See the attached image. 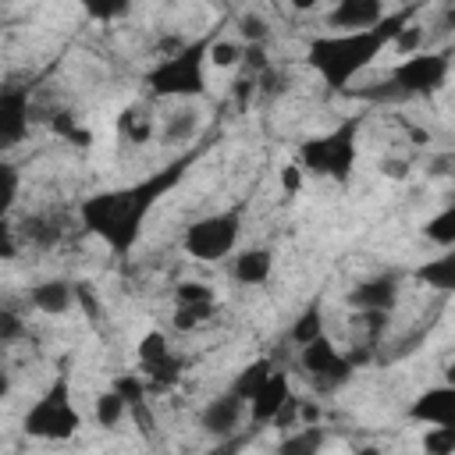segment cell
I'll return each mask as SVG.
<instances>
[{
  "mask_svg": "<svg viewBox=\"0 0 455 455\" xmlns=\"http://www.w3.org/2000/svg\"><path fill=\"white\" fill-rule=\"evenodd\" d=\"M409 419L412 423H423V427H444V423H455V384L444 380L437 387H427L419 391L412 402H409Z\"/></svg>",
  "mask_w": 455,
  "mask_h": 455,
  "instance_id": "obj_10",
  "label": "cell"
},
{
  "mask_svg": "<svg viewBox=\"0 0 455 455\" xmlns=\"http://www.w3.org/2000/svg\"><path fill=\"white\" fill-rule=\"evenodd\" d=\"M114 391L135 409V405H142V395H146V387H142V377H132V373H121L117 380H114Z\"/></svg>",
  "mask_w": 455,
  "mask_h": 455,
  "instance_id": "obj_29",
  "label": "cell"
},
{
  "mask_svg": "<svg viewBox=\"0 0 455 455\" xmlns=\"http://www.w3.org/2000/svg\"><path fill=\"white\" fill-rule=\"evenodd\" d=\"M192 164V156H181L153 174H146L135 185L124 188H110V192H96L82 203V224L114 252H132L139 242V231L146 224V217L153 213V206L185 178V167Z\"/></svg>",
  "mask_w": 455,
  "mask_h": 455,
  "instance_id": "obj_1",
  "label": "cell"
},
{
  "mask_svg": "<svg viewBox=\"0 0 455 455\" xmlns=\"http://www.w3.org/2000/svg\"><path fill=\"white\" fill-rule=\"evenodd\" d=\"M245 416H249V402H242L235 391H224V395H217V398H210L203 405L199 427L213 441H231L238 434V427H242Z\"/></svg>",
  "mask_w": 455,
  "mask_h": 455,
  "instance_id": "obj_9",
  "label": "cell"
},
{
  "mask_svg": "<svg viewBox=\"0 0 455 455\" xmlns=\"http://www.w3.org/2000/svg\"><path fill=\"white\" fill-rule=\"evenodd\" d=\"M0 178H4V210H11L18 203V171L11 164L0 167Z\"/></svg>",
  "mask_w": 455,
  "mask_h": 455,
  "instance_id": "obj_32",
  "label": "cell"
},
{
  "mask_svg": "<svg viewBox=\"0 0 455 455\" xmlns=\"http://www.w3.org/2000/svg\"><path fill=\"white\" fill-rule=\"evenodd\" d=\"M242 235V210H220L210 217H199L185 228L181 235V249L196 259V263H220L224 256L235 252Z\"/></svg>",
  "mask_w": 455,
  "mask_h": 455,
  "instance_id": "obj_7",
  "label": "cell"
},
{
  "mask_svg": "<svg viewBox=\"0 0 455 455\" xmlns=\"http://www.w3.org/2000/svg\"><path fill=\"white\" fill-rule=\"evenodd\" d=\"M206 64H210V39L185 43L178 53L160 57L146 71V85L160 100H192L206 89Z\"/></svg>",
  "mask_w": 455,
  "mask_h": 455,
  "instance_id": "obj_3",
  "label": "cell"
},
{
  "mask_svg": "<svg viewBox=\"0 0 455 455\" xmlns=\"http://www.w3.org/2000/svg\"><path fill=\"white\" fill-rule=\"evenodd\" d=\"M405 25H409V11H398V14H387L377 28H366V32H323L309 43L306 60L327 89L341 92L398 39V32Z\"/></svg>",
  "mask_w": 455,
  "mask_h": 455,
  "instance_id": "obj_2",
  "label": "cell"
},
{
  "mask_svg": "<svg viewBox=\"0 0 455 455\" xmlns=\"http://www.w3.org/2000/svg\"><path fill=\"white\" fill-rule=\"evenodd\" d=\"M398 299V274H377V277H366L359 281L352 291H348V302L359 309V313H387Z\"/></svg>",
  "mask_w": 455,
  "mask_h": 455,
  "instance_id": "obj_14",
  "label": "cell"
},
{
  "mask_svg": "<svg viewBox=\"0 0 455 455\" xmlns=\"http://www.w3.org/2000/svg\"><path fill=\"white\" fill-rule=\"evenodd\" d=\"M380 171H384L387 178H405V174H409V164H405V160H380Z\"/></svg>",
  "mask_w": 455,
  "mask_h": 455,
  "instance_id": "obj_35",
  "label": "cell"
},
{
  "mask_svg": "<svg viewBox=\"0 0 455 455\" xmlns=\"http://www.w3.org/2000/svg\"><path fill=\"white\" fill-rule=\"evenodd\" d=\"M75 284L71 281H64V277H46V281H36L32 288H28V302L39 309V313H46V316H60V313H68L71 306H75Z\"/></svg>",
  "mask_w": 455,
  "mask_h": 455,
  "instance_id": "obj_16",
  "label": "cell"
},
{
  "mask_svg": "<svg viewBox=\"0 0 455 455\" xmlns=\"http://www.w3.org/2000/svg\"><path fill=\"white\" fill-rule=\"evenodd\" d=\"M323 441H327L323 427H295V430L281 434L274 455H320L323 451Z\"/></svg>",
  "mask_w": 455,
  "mask_h": 455,
  "instance_id": "obj_20",
  "label": "cell"
},
{
  "mask_svg": "<svg viewBox=\"0 0 455 455\" xmlns=\"http://www.w3.org/2000/svg\"><path fill=\"white\" fill-rule=\"evenodd\" d=\"M412 277L419 281V284H427V288H434V291H455V249H448L444 256H434V259H427V263H419L416 270H412Z\"/></svg>",
  "mask_w": 455,
  "mask_h": 455,
  "instance_id": "obj_18",
  "label": "cell"
},
{
  "mask_svg": "<svg viewBox=\"0 0 455 455\" xmlns=\"http://www.w3.org/2000/svg\"><path fill=\"white\" fill-rule=\"evenodd\" d=\"M199 132V114H196V107H178L174 114H167V121H164V128H160V139L164 142H188L192 135Z\"/></svg>",
  "mask_w": 455,
  "mask_h": 455,
  "instance_id": "obj_21",
  "label": "cell"
},
{
  "mask_svg": "<svg viewBox=\"0 0 455 455\" xmlns=\"http://www.w3.org/2000/svg\"><path fill=\"white\" fill-rule=\"evenodd\" d=\"M270 373H274V363H270L267 355H259V359L245 363V366L235 373V380H231V387H228V391H235L242 402H252V398L259 395V387L270 380Z\"/></svg>",
  "mask_w": 455,
  "mask_h": 455,
  "instance_id": "obj_19",
  "label": "cell"
},
{
  "mask_svg": "<svg viewBox=\"0 0 455 455\" xmlns=\"http://www.w3.org/2000/svg\"><path fill=\"white\" fill-rule=\"evenodd\" d=\"M423 451L427 455H455V423L430 427L423 434Z\"/></svg>",
  "mask_w": 455,
  "mask_h": 455,
  "instance_id": "obj_27",
  "label": "cell"
},
{
  "mask_svg": "<svg viewBox=\"0 0 455 455\" xmlns=\"http://www.w3.org/2000/svg\"><path fill=\"white\" fill-rule=\"evenodd\" d=\"M316 338H323V309H320V302L306 306V309L295 316V323H291V341H295L299 348L313 345Z\"/></svg>",
  "mask_w": 455,
  "mask_h": 455,
  "instance_id": "obj_23",
  "label": "cell"
},
{
  "mask_svg": "<svg viewBox=\"0 0 455 455\" xmlns=\"http://www.w3.org/2000/svg\"><path fill=\"white\" fill-rule=\"evenodd\" d=\"M124 128H128L132 142H146V139H149V132H153V121L146 117V110L139 114V107H132V110L124 114Z\"/></svg>",
  "mask_w": 455,
  "mask_h": 455,
  "instance_id": "obj_30",
  "label": "cell"
},
{
  "mask_svg": "<svg viewBox=\"0 0 455 455\" xmlns=\"http://www.w3.org/2000/svg\"><path fill=\"white\" fill-rule=\"evenodd\" d=\"M139 363L160 384H174L178 380V370H181V363L171 355V341H167L164 331H146L139 338Z\"/></svg>",
  "mask_w": 455,
  "mask_h": 455,
  "instance_id": "obj_12",
  "label": "cell"
},
{
  "mask_svg": "<svg viewBox=\"0 0 455 455\" xmlns=\"http://www.w3.org/2000/svg\"><path fill=\"white\" fill-rule=\"evenodd\" d=\"M355 132H359V121H345L327 135L306 139L299 146V167L313 171L320 178L345 181L355 167Z\"/></svg>",
  "mask_w": 455,
  "mask_h": 455,
  "instance_id": "obj_5",
  "label": "cell"
},
{
  "mask_svg": "<svg viewBox=\"0 0 455 455\" xmlns=\"http://www.w3.org/2000/svg\"><path fill=\"white\" fill-rule=\"evenodd\" d=\"M299 366L309 377V384L320 387V391H334V387H341L352 377V359L341 355L327 334L316 338L313 345L299 348Z\"/></svg>",
  "mask_w": 455,
  "mask_h": 455,
  "instance_id": "obj_8",
  "label": "cell"
},
{
  "mask_svg": "<svg viewBox=\"0 0 455 455\" xmlns=\"http://www.w3.org/2000/svg\"><path fill=\"white\" fill-rule=\"evenodd\" d=\"M448 71H451V57L444 50H419L412 57H402L391 68L384 89H373L370 96H430L444 85Z\"/></svg>",
  "mask_w": 455,
  "mask_h": 455,
  "instance_id": "obj_6",
  "label": "cell"
},
{
  "mask_svg": "<svg viewBox=\"0 0 455 455\" xmlns=\"http://www.w3.org/2000/svg\"><path fill=\"white\" fill-rule=\"evenodd\" d=\"M352 455H384V451H380L377 444H359V448H355Z\"/></svg>",
  "mask_w": 455,
  "mask_h": 455,
  "instance_id": "obj_37",
  "label": "cell"
},
{
  "mask_svg": "<svg viewBox=\"0 0 455 455\" xmlns=\"http://www.w3.org/2000/svg\"><path fill=\"white\" fill-rule=\"evenodd\" d=\"M238 32H242V39H245V43H252V46H256V43H263V39L270 36V25H267V18H263V14H252V11H249V14H242Z\"/></svg>",
  "mask_w": 455,
  "mask_h": 455,
  "instance_id": "obj_28",
  "label": "cell"
},
{
  "mask_svg": "<svg viewBox=\"0 0 455 455\" xmlns=\"http://www.w3.org/2000/svg\"><path fill=\"white\" fill-rule=\"evenodd\" d=\"M270 274H274V252H270L267 245L242 249V252H235V259H231V277H235L238 284L256 288V284H267Z\"/></svg>",
  "mask_w": 455,
  "mask_h": 455,
  "instance_id": "obj_17",
  "label": "cell"
},
{
  "mask_svg": "<svg viewBox=\"0 0 455 455\" xmlns=\"http://www.w3.org/2000/svg\"><path fill=\"white\" fill-rule=\"evenodd\" d=\"M427 242L441 245V249H455V203H448L444 210H437L427 224H423Z\"/></svg>",
  "mask_w": 455,
  "mask_h": 455,
  "instance_id": "obj_24",
  "label": "cell"
},
{
  "mask_svg": "<svg viewBox=\"0 0 455 455\" xmlns=\"http://www.w3.org/2000/svg\"><path fill=\"white\" fill-rule=\"evenodd\" d=\"M92 416H96V423L103 427V430H114L124 416H132V405L114 391V387H107V391H100L96 395V405H92Z\"/></svg>",
  "mask_w": 455,
  "mask_h": 455,
  "instance_id": "obj_22",
  "label": "cell"
},
{
  "mask_svg": "<svg viewBox=\"0 0 455 455\" xmlns=\"http://www.w3.org/2000/svg\"><path fill=\"white\" fill-rule=\"evenodd\" d=\"M245 43H238V39H228V36H217V39H210V64L213 68H238L242 60H245Z\"/></svg>",
  "mask_w": 455,
  "mask_h": 455,
  "instance_id": "obj_25",
  "label": "cell"
},
{
  "mask_svg": "<svg viewBox=\"0 0 455 455\" xmlns=\"http://www.w3.org/2000/svg\"><path fill=\"white\" fill-rule=\"evenodd\" d=\"M288 398H291V380H288V373H284V370H274V373H270V380L259 387V395L249 402V419H252V423H259V427L274 423V419H277V412L288 405Z\"/></svg>",
  "mask_w": 455,
  "mask_h": 455,
  "instance_id": "obj_15",
  "label": "cell"
},
{
  "mask_svg": "<svg viewBox=\"0 0 455 455\" xmlns=\"http://www.w3.org/2000/svg\"><path fill=\"white\" fill-rule=\"evenodd\" d=\"M391 46H395L402 57H412V53H419V25H405Z\"/></svg>",
  "mask_w": 455,
  "mask_h": 455,
  "instance_id": "obj_31",
  "label": "cell"
},
{
  "mask_svg": "<svg viewBox=\"0 0 455 455\" xmlns=\"http://www.w3.org/2000/svg\"><path fill=\"white\" fill-rule=\"evenodd\" d=\"M174 302L178 306H192V309L213 306V288L203 284V281H181V284H174Z\"/></svg>",
  "mask_w": 455,
  "mask_h": 455,
  "instance_id": "obj_26",
  "label": "cell"
},
{
  "mask_svg": "<svg viewBox=\"0 0 455 455\" xmlns=\"http://www.w3.org/2000/svg\"><path fill=\"white\" fill-rule=\"evenodd\" d=\"M78 427H82V412L71 402L68 377H57L46 387V395H39L28 405V412L21 419V430L28 437H39V441H68V437L78 434Z\"/></svg>",
  "mask_w": 455,
  "mask_h": 455,
  "instance_id": "obj_4",
  "label": "cell"
},
{
  "mask_svg": "<svg viewBox=\"0 0 455 455\" xmlns=\"http://www.w3.org/2000/svg\"><path fill=\"white\" fill-rule=\"evenodd\" d=\"M281 185H284V192H299V185H302V167H299V164H284V167H281Z\"/></svg>",
  "mask_w": 455,
  "mask_h": 455,
  "instance_id": "obj_33",
  "label": "cell"
},
{
  "mask_svg": "<svg viewBox=\"0 0 455 455\" xmlns=\"http://www.w3.org/2000/svg\"><path fill=\"white\" fill-rule=\"evenodd\" d=\"M384 18L387 11L380 0H341L327 11L323 21L331 32H366V28H377Z\"/></svg>",
  "mask_w": 455,
  "mask_h": 455,
  "instance_id": "obj_11",
  "label": "cell"
},
{
  "mask_svg": "<svg viewBox=\"0 0 455 455\" xmlns=\"http://www.w3.org/2000/svg\"><path fill=\"white\" fill-rule=\"evenodd\" d=\"M21 331V323H18V316L11 313V309H4L0 313V341H14V334Z\"/></svg>",
  "mask_w": 455,
  "mask_h": 455,
  "instance_id": "obj_34",
  "label": "cell"
},
{
  "mask_svg": "<svg viewBox=\"0 0 455 455\" xmlns=\"http://www.w3.org/2000/svg\"><path fill=\"white\" fill-rule=\"evenodd\" d=\"M448 380H451V384H455V366H451V370H448Z\"/></svg>",
  "mask_w": 455,
  "mask_h": 455,
  "instance_id": "obj_38",
  "label": "cell"
},
{
  "mask_svg": "<svg viewBox=\"0 0 455 455\" xmlns=\"http://www.w3.org/2000/svg\"><path fill=\"white\" fill-rule=\"evenodd\" d=\"M89 14L92 18H121V14H128V7L124 4H117V7H89Z\"/></svg>",
  "mask_w": 455,
  "mask_h": 455,
  "instance_id": "obj_36",
  "label": "cell"
},
{
  "mask_svg": "<svg viewBox=\"0 0 455 455\" xmlns=\"http://www.w3.org/2000/svg\"><path fill=\"white\" fill-rule=\"evenodd\" d=\"M28 132V89L7 85L0 92V146L11 149Z\"/></svg>",
  "mask_w": 455,
  "mask_h": 455,
  "instance_id": "obj_13",
  "label": "cell"
}]
</instances>
